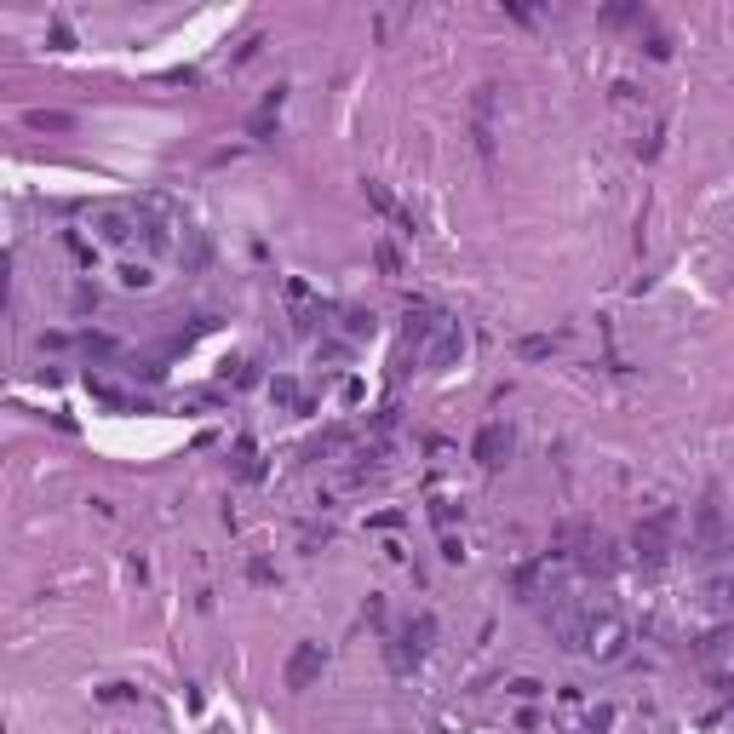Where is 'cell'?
<instances>
[{"mask_svg": "<svg viewBox=\"0 0 734 734\" xmlns=\"http://www.w3.org/2000/svg\"><path fill=\"white\" fill-rule=\"evenodd\" d=\"M511 694H517V700H534L539 683H534V677H517V683H511Z\"/></svg>", "mask_w": 734, "mask_h": 734, "instance_id": "cell-8", "label": "cell"}, {"mask_svg": "<svg viewBox=\"0 0 734 734\" xmlns=\"http://www.w3.org/2000/svg\"><path fill=\"white\" fill-rule=\"evenodd\" d=\"M505 454H511V430H505V425H482V436H476V459L494 471V465H505Z\"/></svg>", "mask_w": 734, "mask_h": 734, "instance_id": "cell-4", "label": "cell"}, {"mask_svg": "<svg viewBox=\"0 0 734 734\" xmlns=\"http://www.w3.org/2000/svg\"><path fill=\"white\" fill-rule=\"evenodd\" d=\"M671 522H677L671 511H654V517L637 528V551H643L648 562H660V557H666V534H671Z\"/></svg>", "mask_w": 734, "mask_h": 734, "instance_id": "cell-3", "label": "cell"}, {"mask_svg": "<svg viewBox=\"0 0 734 734\" xmlns=\"http://www.w3.org/2000/svg\"><path fill=\"white\" fill-rule=\"evenodd\" d=\"M132 224H138V218H127V213H98L104 241H127V236H132Z\"/></svg>", "mask_w": 734, "mask_h": 734, "instance_id": "cell-6", "label": "cell"}, {"mask_svg": "<svg viewBox=\"0 0 734 734\" xmlns=\"http://www.w3.org/2000/svg\"><path fill=\"white\" fill-rule=\"evenodd\" d=\"M322 666H327L322 643H299V648H293V660H287V689H310V683L322 677Z\"/></svg>", "mask_w": 734, "mask_h": 734, "instance_id": "cell-2", "label": "cell"}, {"mask_svg": "<svg viewBox=\"0 0 734 734\" xmlns=\"http://www.w3.org/2000/svg\"><path fill=\"white\" fill-rule=\"evenodd\" d=\"M281 115V92H270V98H264L258 109H253V121H247V132H253V138H264V132H270V121Z\"/></svg>", "mask_w": 734, "mask_h": 734, "instance_id": "cell-5", "label": "cell"}, {"mask_svg": "<svg viewBox=\"0 0 734 734\" xmlns=\"http://www.w3.org/2000/svg\"><path fill=\"white\" fill-rule=\"evenodd\" d=\"M430 637H436V620H430V614H419V620H408V626H402V637H396V648H390V660H396V671H408V666H419V654L430 648Z\"/></svg>", "mask_w": 734, "mask_h": 734, "instance_id": "cell-1", "label": "cell"}, {"mask_svg": "<svg viewBox=\"0 0 734 734\" xmlns=\"http://www.w3.org/2000/svg\"><path fill=\"white\" fill-rule=\"evenodd\" d=\"M29 127H35V132H64L69 115H52V109H29Z\"/></svg>", "mask_w": 734, "mask_h": 734, "instance_id": "cell-7", "label": "cell"}]
</instances>
